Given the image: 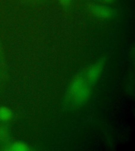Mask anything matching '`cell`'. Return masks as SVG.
<instances>
[{"label": "cell", "instance_id": "6", "mask_svg": "<svg viewBox=\"0 0 135 151\" xmlns=\"http://www.w3.org/2000/svg\"><path fill=\"white\" fill-rule=\"evenodd\" d=\"M9 132L7 127L4 125L0 126V141L4 142L7 139Z\"/></svg>", "mask_w": 135, "mask_h": 151}, {"label": "cell", "instance_id": "7", "mask_svg": "<svg viewBox=\"0 0 135 151\" xmlns=\"http://www.w3.org/2000/svg\"><path fill=\"white\" fill-rule=\"evenodd\" d=\"M59 1L63 7H68L71 2V0H59Z\"/></svg>", "mask_w": 135, "mask_h": 151}, {"label": "cell", "instance_id": "1", "mask_svg": "<svg viewBox=\"0 0 135 151\" xmlns=\"http://www.w3.org/2000/svg\"><path fill=\"white\" fill-rule=\"evenodd\" d=\"M91 94V85L84 75H78L71 80L67 92V101L72 106H79L87 101Z\"/></svg>", "mask_w": 135, "mask_h": 151}, {"label": "cell", "instance_id": "9", "mask_svg": "<svg viewBox=\"0 0 135 151\" xmlns=\"http://www.w3.org/2000/svg\"><path fill=\"white\" fill-rule=\"evenodd\" d=\"M114 1V0H102V2L105 3H110Z\"/></svg>", "mask_w": 135, "mask_h": 151}, {"label": "cell", "instance_id": "8", "mask_svg": "<svg viewBox=\"0 0 135 151\" xmlns=\"http://www.w3.org/2000/svg\"><path fill=\"white\" fill-rule=\"evenodd\" d=\"M0 60H3V53L2 47L1 42H0Z\"/></svg>", "mask_w": 135, "mask_h": 151}, {"label": "cell", "instance_id": "4", "mask_svg": "<svg viewBox=\"0 0 135 151\" xmlns=\"http://www.w3.org/2000/svg\"><path fill=\"white\" fill-rule=\"evenodd\" d=\"M7 150L11 151H28L29 146L22 142H14L7 146Z\"/></svg>", "mask_w": 135, "mask_h": 151}, {"label": "cell", "instance_id": "2", "mask_svg": "<svg viewBox=\"0 0 135 151\" xmlns=\"http://www.w3.org/2000/svg\"><path fill=\"white\" fill-rule=\"evenodd\" d=\"M105 60L101 58L90 65L85 73L84 76L90 85L96 83L102 74L104 68Z\"/></svg>", "mask_w": 135, "mask_h": 151}, {"label": "cell", "instance_id": "3", "mask_svg": "<svg viewBox=\"0 0 135 151\" xmlns=\"http://www.w3.org/2000/svg\"><path fill=\"white\" fill-rule=\"evenodd\" d=\"M88 9L91 14L99 19H110L115 14L114 9L104 5L91 4L89 6Z\"/></svg>", "mask_w": 135, "mask_h": 151}, {"label": "cell", "instance_id": "5", "mask_svg": "<svg viewBox=\"0 0 135 151\" xmlns=\"http://www.w3.org/2000/svg\"><path fill=\"white\" fill-rule=\"evenodd\" d=\"M13 117V113L10 109L6 106H0V121L7 122Z\"/></svg>", "mask_w": 135, "mask_h": 151}]
</instances>
